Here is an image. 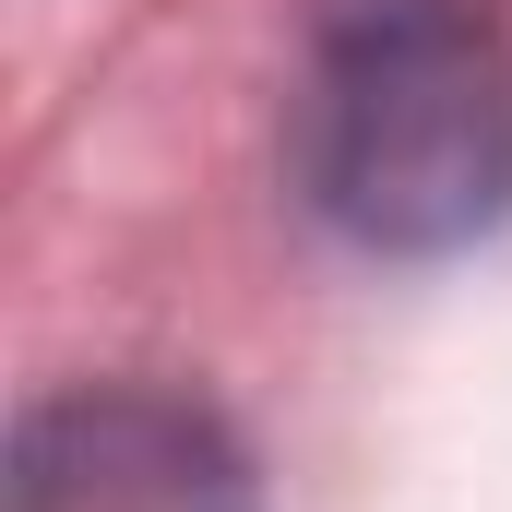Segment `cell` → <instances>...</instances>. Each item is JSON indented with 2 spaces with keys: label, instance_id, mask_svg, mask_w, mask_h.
<instances>
[{
  "label": "cell",
  "instance_id": "6da1fadb",
  "mask_svg": "<svg viewBox=\"0 0 512 512\" xmlns=\"http://www.w3.org/2000/svg\"><path fill=\"white\" fill-rule=\"evenodd\" d=\"M298 191L358 251H465L512 215V36L477 0H346L298 84Z\"/></svg>",
  "mask_w": 512,
  "mask_h": 512
},
{
  "label": "cell",
  "instance_id": "7a4b0ae2",
  "mask_svg": "<svg viewBox=\"0 0 512 512\" xmlns=\"http://www.w3.org/2000/svg\"><path fill=\"white\" fill-rule=\"evenodd\" d=\"M12 512H262V489L215 405L155 382H96L24 417Z\"/></svg>",
  "mask_w": 512,
  "mask_h": 512
}]
</instances>
